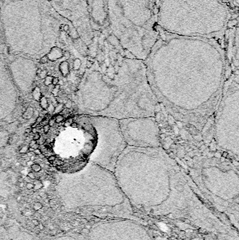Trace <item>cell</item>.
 Segmentation results:
<instances>
[{"label":"cell","instance_id":"obj_1","mask_svg":"<svg viewBox=\"0 0 239 240\" xmlns=\"http://www.w3.org/2000/svg\"><path fill=\"white\" fill-rule=\"evenodd\" d=\"M144 63L158 103L178 121L202 129L226 86V56L216 39L161 30Z\"/></svg>","mask_w":239,"mask_h":240},{"label":"cell","instance_id":"obj_2","mask_svg":"<svg viewBox=\"0 0 239 240\" xmlns=\"http://www.w3.org/2000/svg\"><path fill=\"white\" fill-rule=\"evenodd\" d=\"M111 77L94 70L88 76L81 98L88 114L118 120L154 117L158 102L151 89L144 61L130 56L121 60Z\"/></svg>","mask_w":239,"mask_h":240},{"label":"cell","instance_id":"obj_3","mask_svg":"<svg viewBox=\"0 0 239 240\" xmlns=\"http://www.w3.org/2000/svg\"><path fill=\"white\" fill-rule=\"evenodd\" d=\"M0 24L9 53L51 51L58 47L62 32L81 39L48 0H0Z\"/></svg>","mask_w":239,"mask_h":240},{"label":"cell","instance_id":"obj_4","mask_svg":"<svg viewBox=\"0 0 239 240\" xmlns=\"http://www.w3.org/2000/svg\"><path fill=\"white\" fill-rule=\"evenodd\" d=\"M235 13L219 0H162L156 22L166 34L219 39Z\"/></svg>","mask_w":239,"mask_h":240},{"label":"cell","instance_id":"obj_5","mask_svg":"<svg viewBox=\"0 0 239 240\" xmlns=\"http://www.w3.org/2000/svg\"><path fill=\"white\" fill-rule=\"evenodd\" d=\"M107 4L109 30L127 54L144 61L161 35L149 0H107Z\"/></svg>","mask_w":239,"mask_h":240},{"label":"cell","instance_id":"obj_6","mask_svg":"<svg viewBox=\"0 0 239 240\" xmlns=\"http://www.w3.org/2000/svg\"><path fill=\"white\" fill-rule=\"evenodd\" d=\"M120 193L114 172L94 164L79 178L64 184L59 190L62 203L67 208L93 205L107 196Z\"/></svg>","mask_w":239,"mask_h":240},{"label":"cell","instance_id":"obj_7","mask_svg":"<svg viewBox=\"0 0 239 240\" xmlns=\"http://www.w3.org/2000/svg\"><path fill=\"white\" fill-rule=\"evenodd\" d=\"M214 138L217 147L238 161L239 153V88L238 81L231 82L224 90L217 107Z\"/></svg>","mask_w":239,"mask_h":240},{"label":"cell","instance_id":"obj_8","mask_svg":"<svg viewBox=\"0 0 239 240\" xmlns=\"http://www.w3.org/2000/svg\"><path fill=\"white\" fill-rule=\"evenodd\" d=\"M119 128L127 146L138 148L161 147L160 130L153 117L119 120Z\"/></svg>","mask_w":239,"mask_h":240},{"label":"cell","instance_id":"obj_9","mask_svg":"<svg viewBox=\"0 0 239 240\" xmlns=\"http://www.w3.org/2000/svg\"><path fill=\"white\" fill-rule=\"evenodd\" d=\"M59 14L73 25L85 44H91L94 32L90 24L87 0H48Z\"/></svg>","mask_w":239,"mask_h":240},{"label":"cell","instance_id":"obj_10","mask_svg":"<svg viewBox=\"0 0 239 240\" xmlns=\"http://www.w3.org/2000/svg\"><path fill=\"white\" fill-rule=\"evenodd\" d=\"M90 24L93 32L109 27L107 0H87Z\"/></svg>","mask_w":239,"mask_h":240},{"label":"cell","instance_id":"obj_11","mask_svg":"<svg viewBox=\"0 0 239 240\" xmlns=\"http://www.w3.org/2000/svg\"><path fill=\"white\" fill-rule=\"evenodd\" d=\"M0 240H34V237L15 220L0 218Z\"/></svg>","mask_w":239,"mask_h":240},{"label":"cell","instance_id":"obj_12","mask_svg":"<svg viewBox=\"0 0 239 240\" xmlns=\"http://www.w3.org/2000/svg\"><path fill=\"white\" fill-rule=\"evenodd\" d=\"M46 56L48 57V60L56 61L63 56V52L59 47H54L47 54Z\"/></svg>","mask_w":239,"mask_h":240},{"label":"cell","instance_id":"obj_13","mask_svg":"<svg viewBox=\"0 0 239 240\" xmlns=\"http://www.w3.org/2000/svg\"><path fill=\"white\" fill-rule=\"evenodd\" d=\"M50 240H80L79 238L76 237L74 234H64V235H60L56 236V237H52Z\"/></svg>","mask_w":239,"mask_h":240},{"label":"cell","instance_id":"obj_14","mask_svg":"<svg viewBox=\"0 0 239 240\" xmlns=\"http://www.w3.org/2000/svg\"><path fill=\"white\" fill-rule=\"evenodd\" d=\"M59 70L63 77L67 76L70 73V65L68 62L63 61L60 64Z\"/></svg>","mask_w":239,"mask_h":240},{"label":"cell","instance_id":"obj_15","mask_svg":"<svg viewBox=\"0 0 239 240\" xmlns=\"http://www.w3.org/2000/svg\"><path fill=\"white\" fill-rule=\"evenodd\" d=\"M32 96L33 99H34V101H36L37 102H40L41 98H42L43 96H42V91H41L40 88L39 87V86H35L34 88L33 89V91L32 92Z\"/></svg>","mask_w":239,"mask_h":240},{"label":"cell","instance_id":"obj_16","mask_svg":"<svg viewBox=\"0 0 239 240\" xmlns=\"http://www.w3.org/2000/svg\"><path fill=\"white\" fill-rule=\"evenodd\" d=\"M34 113V110L32 107H28L25 110L23 114V118L25 119H30L33 117Z\"/></svg>","mask_w":239,"mask_h":240},{"label":"cell","instance_id":"obj_17","mask_svg":"<svg viewBox=\"0 0 239 240\" xmlns=\"http://www.w3.org/2000/svg\"><path fill=\"white\" fill-rule=\"evenodd\" d=\"M162 0H149V1H150L151 6H152L153 10H154V13H156V11H157V9H158V6H159L161 1Z\"/></svg>","mask_w":239,"mask_h":240},{"label":"cell","instance_id":"obj_18","mask_svg":"<svg viewBox=\"0 0 239 240\" xmlns=\"http://www.w3.org/2000/svg\"><path fill=\"white\" fill-rule=\"evenodd\" d=\"M40 107H42L43 110L47 109V107H48L49 103H48V99H47L46 97H45V96H42V97L41 98V99L40 101Z\"/></svg>","mask_w":239,"mask_h":240},{"label":"cell","instance_id":"obj_19","mask_svg":"<svg viewBox=\"0 0 239 240\" xmlns=\"http://www.w3.org/2000/svg\"><path fill=\"white\" fill-rule=\"evenodd\" d=\"M4 48H6V46L4 44V41L2 31H1V24H0V49H1L2 51H4L7 49Z\"/></svg>","mask_w":239,"mask_h":240},{"label":"cell","instance_id":"obj_20","mask_svg":"<svg viewBox=\"0 0 239 240\" xmlns=\"http://www.w3.org/2000/svg\"><path fill=\"white\" fill-rule=\"evenodd\" d=\"M64 107H65V105L63 103H58V105H57L56 107H55V110H54V113L55 114L58 115V114L62 113V110H64Z\"/></svg>","mask_w":239,"mask_h":240},{"label":"cell","instance_id":"obj_21","mask_svg":"<svg viewBox=\"0 0 239 240\" xmlns=\"http://www.w3.org/2000/svg\"><path fill=\"white\" fill-rule=\"evenodd\" d=\"M30 167L31 169L33 171V172L34 173H38L42 170V166H41V165L37 164V163H34Z\"/></svg>","mask_w":239,"mask_h":240},{"label":"cell","instance_id":"obj_22","mask_svg":"<svg viewBox=\"0 0 239 240\" xmlns=\"http://www.w3.org/2000/svg\"><path fill=\"white\" fill-rule=\"evenodd\" d=\"M53 78H54V77L53 76L47 75L46 77L44 79V85L46 86H49L50 85H51Z\"/></svg>","mask_w":239,"mask_h":240},{"label":"cell","instance_id":"obj_23","mask_svg":"<svg viewBox=\"0 0 239 240\" xmlns=\"http://www.w3.org/2000/svg\"><path fill=\"white\" fill-rule=\"evenodd\" d=\"M219 1H222V2L224 4L226 5L227 7H229V9L232 10L233 12H238V11H236V10L232 7V5L231 4V3H230V1H229V0H219Z\"/></svg>","mask_w":239,"mask_h":240},{"label":"cell","instance_id":"obj_24","mask_svg":"<svg viewBox=\"0 0 239 240\" xmlns=\"http://www.w3.org/2000/svg\"><path fill=\"white\" fill-rule=\"evenodd\" d=\"M81 67V60L79 59L76 58L73 62V69L74 70H78Z\"/></svg>","mask_w":239,"mask_h":240},{"label":"cell","instance_id":"obj_25","mask_svg":"<svg viewBox=\"0 0 239 240\" xmlns=\"http://www.w3.org/2000/svg\"><path fill=\"white\" fill-rule=\"evenodd\" d=\"M60 84H58V85L55 86L54 87V88L52 89V91H51L53 96H55V97L58 96V93H59V91H60Z\"/></svg>","mask_w":239,"mask_h":240},{"label":"cell","instance_id":"obj_26","mask_svg":"<svg viewBox=\"0 0 239 240\" xmlns=\"http://www.w3.org/2000/svg\"><path fill=\"white\" fill-rule=\"evenodd\" d=\"M54 118H55V121H56V124L61 123L62 121L65 119L64 116L62 115H60V114L57 115Z\"/></svg>","mask_w":239,"mask_h":240},{"label":"cell","instance_id":"obj_27","mask_svg":"<svg viewBox=\"0 0 239 240\" xmlns=\"http://www.w3.org/2000/svg\"><path fill=\"white\" fill-rule=\"evenodd\" d=\"M231 4L234 8L236 11H238V6H239V0H229Z\"/></svg>","mask_w":239,"mask_h":240},{"label":"cell","instance_id":"obj_28","mask_svg":"<svg viewBox=\"0 0 239 240\" xmlns=\"http://www.w3.org/2000/svg\"><path fill=\"white\" fill-rule=\"evenodd\" d=\"M47 75H48V72H47L46 70H42V72H40V74H39L38 76L41 80H44V79L46 77Z\"/></svg>","mask_w":239,"mask_h":240},{"label":"cell","instance_id":"obj_29","mask_svg":"<svg viewBox=\"0 0 239 240\" xmlns=\"http://www.w3.org/2000/svg\"><path fill=\"white\" fill-rule=\"evenodd\" d=\"M33 184H34V189H35V190H39L42 187V183L40 180H35V182Z\"/></svg>","mask_w":239,"mask_h":240},{"label":"cell","instance_id":"obj_30","mask_svg":"<svg viewBox=\"0 0 239 240\" xmlns=\"http://www.w3.org/2000/svg\"><path fill=\"white\" fill-rule=\"evenodd\" d=\"M29 151V146H26V145H24L20 149V153L21 154H26V153L28 152Z\"/></svg>","mask_w":239,"mask_h":240},{"label":"cell","instance_id":"obj_31","mask_svg":"<svg viewBox=\"0 0 239 240\" xmlns=\"http://www.w3.org/2000/svg\"><path fill=\"white\" fill-rule=\"evenodd\" d=\"M40 63L42 64H45V63H48V57H47V56L46 55H45V56H42V58H40Z\"/></svg>","mask_w":239,"mask_h":240},{"label":"cell","instance_id":"obj_32","mask_svg":"<svg viewBox=\"0 0 239 240\" xmlns=\"http://www.w3.org/2000/svg\"><path fill=\"white\" fill-rule=\"evenodd\" d=\"M47 110H48V113H53L54 112V110H55V107L54 105H53V104H49L48 106V107H47Z\"/></svg>","mask_w":239,"mask_h":240},{"label":"cell","instance_id":"obj_33","mask_svg":"<svg viewBox=\"0 0 239 240\" xmlns=\"http://www.w3.org/2000/svg\"><path fill=\"white\" fill-rule=\"evenodd\" d=\"M50 128H51V127L48 124H46V125L43 126V131H44V132L45 133H47L48 131H49Z\"/></svg>","mask_w":239,"mask_h":240},{"label":"cell","instance_id":"obj_34","mask_svg":"<svg viewBox=\"0 0 239 240\" xmlns=\"http://www.w3.org/2000/svg\"><path fill=\"white\" fill-rule=\"evenodd\" d=\"M52 84L54 86H56V85H58V84H59V79H58V77L53 78Z\"/></svg>","mask_w":239,"mask_h":240},{"label":"cell","instance_id":"obj_35","mask_svg":"<svg viewBox=\"0 0 239 240\" xmlns=\"http://www.w3.org/2000/svg\"><path fill=\"white\" fill-rule=\"evenodd\" d=\"M55 124H56V121H55V118H51V119L48 120V124L50 126V127H53L54 126Z\"/></svg>","mask_w":239,"mask_h":240},{"label":"cell","instance_id":"obj_36","mask_svg":"<svg viewBox=\"0 0 239 240\" xmlns=\"http://www.w3.org/2000/svg\"><path fill=\"white\" fill-rule=\"evenodd\" d=\"M65 107L67 108V109H70V108L72 107V101H67V103L65 104Z\"/></svg>","mask_w":239,"mask_h":240},{"label":"cell","instance_id":"obj_37","mask_svg":"<svg viewBox=\"0 0 239 240\" xmlns=\"http://www.w3.org/2000/svg\"><path fill=\"white\" fill-rule=\"evenodd\" d=\"M56 160V157L54 156V155H51L50 157H48V162H49L50 163H54Z\"/></svg>","mask_w":239,"mask_h":240},{"label":"cell","instance_id":"obj_38","mask_svg":"<svg viewBox=\"0 0 239 240\" xmlns=\"http://www.w3.org/2000/svg\"><path fill=\"white\" fill-rule=\"evenodd\" d=\"M40 138H41V135L40 134V133H34V137H33V140H34V141H38Z\"/></svg>","mask_w":239,"mask_h":240},{"label":"cell","instance_id":"obj_39","mask_svg":"<svg viewBox=\"0 0 239 240\" xmlns=\"http://www.w3.org/2000/svg\"><path fill=\"white\" fill-rule=\"evenodd\" d=\"M42 204L41 203H39V202H37V203H36L34 205V208L35 210L40 209V208H42Z\"/></svg>","mask_w":239,"mask_h":240},{"label":"cell","instance_id":"obj_40","mask_svg":"<svg viewBox=\"0 0 239 240\" xmlns=\"http://www.w3.org/2000/svg\"><path fill=\"white\" fill-rule=\"evenodd\" d=\"M43 119H44V117H42V116H38V117H37L36 121H35V123H37V124H39L42 123Z\"/></svg>","mask_w":239,"mask_h":240},{"label":"cell","instance_id":"obj_41","mask_svg":"<svg viewBox=\"0 0 239 240\" xmlns=\"http://www.w3.org/2000/svg\"><path fill=\"white\" fill-rule=\"evenodd\" d=\"M33 152H34V155H40L42 153V151L41 150L40 148L35 149H34V150H33Z\"/></svg>","mask_w":239,"mask_h":240},{"label":"cell","instance_id":"obj_42","mask_svg":"<svg viewBox=\"0 0 239 240\" xmlns=\"http://www.w3.org/2000/svg\"><path fill=\"white\" fill-rule=\"evenodd\" d=\"M26 188L28 190H32V189L34 188V184L32 183H27L26 184Z\"/></svg>","mask_w":239,"mask_h":240},{"label":"cell","instance_id":"obj_43","mask_svg":"<svg viewBox=\"0 0 239 240\" xmlns=\"http://www.w3.org/2000/svg\"><path fill=\"white\" fill-rule=\"evenodd\" d=\"M27 177H28L29 178L32 179V180H34L35 179V174L34 172H30L28 174H27Z\"/></svg>","mask_w":239,"mask_h":240},{"label":"cell","instance_id":"obj_44","mask_svg":"<svg viewBox=\"0 0 239 240\" xmlns=\"http://www.w3.org/2000/svg\"><path fill=\"white\" fill-rule=\"evenodd\" d=\"M63 56L66 59H68L70 58V53L69 52H67V51H66V52H63Z\"/></svg>","mask_w":239,"mask_h":240},{"label":"cell","instance_id":"obj_45","mask_svg":"<svg viewBox=\"0 0 239 240\" xmlns=\"http://www.w3.org/2000/svg\"><path fill=\"white\" fill-rule=\"evenodd\" d=\"M48 119H47L46 117H45V118H44V119H43L42 123H41V124H42L43 126H44V125H46V124H48Z\"/></svg>","mask_w":239,"mask_h":240},{"label":"cell","instance_id":"obj_46","mask_svg":"<svg viewBox=\"0 0 239 240\" xmlns=\"http://www.w3.org/2000/svg\"><path fill=\"white\" fill-rule=\"evenodd\" d=\"M63 162L62 161H60V160H57V162H56V164L57 166H62L63 165Z\"/></svg>","mask_w":239,"mask_h":240},{"label":"cell","instance_id":"obj_47","mask_svg":"<svg viewBox=\"0 0 239 240\" xmlns=\"http://www.w3.org/2000/svg\"><path fill=\"white\" fill-rule=\"evenodd\" d=\"M25 131V133H26V134H29V133L32 132V128H28V129H26Z\"/></svg>","mask_w":239,"mask_h":240},{"label":"cell","instance_id":"obj_48","mask_svg":"<svg viewBox=\"0 0 239 240\" xmlns=\"http://www.w3.org/2000/svg\"><path fill=\"white\" fill-rule=\"evenodd\" d=\"M35 143H37V141H34V140H32V141L30 143V144H29V147H32V145H34L35 144Z\"/></svg>","mask_w":239,"mask_h":240},{"label":"cell","instance_id":"obj_49","mask_svg":"<svg viewBox=\"0 0 239 240\" xmlns=\"http://www.w3.org/2000/svg\"><path fill=\"white\" fill-rule=\"evenodd\" d=\"M34 164V162H33V161H32V160H30V161H29V162H26V164L27 165H28V166H32V165Z\"/></svg>","mask_w":239,"mask_h":240},{"label":"cell","instance_id":"obj_50","mask_svg":"<svg viewBox=\"0 0 239 240\" xmlns=\"http://www.w3.org/2000/svg\"><path fill=\"white\" fill-rule=\"evenodd\" d=\"M41 72H42V69H41V68H38V69H37V71H36V74H37V75H39V74H40Z\"/></svg>","mask_w":239,"mask_h":240},{"label":"cell","instance_id":"obj_51","mask_svg":"<svg viewBox=\"0 0 239 240\" xmlns=\"http://www.w3.org/2000/svg\"><path fill=\"white\" fill-rule=\"evenodd\" d=\"M32 132L34 133H38L37 132V127L36 128H32Z\"/></svg>","mask_w":239,"mask_h":240}]
</instances>
